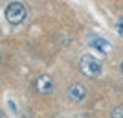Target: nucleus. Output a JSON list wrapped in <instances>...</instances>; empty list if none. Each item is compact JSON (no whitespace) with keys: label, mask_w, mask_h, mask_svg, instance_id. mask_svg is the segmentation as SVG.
Here are the masks:
<instances>
[{"label":"nucleus","mask_w":123,"mask_h":118,"mask_svg":"<svg viewBox=\"0 0 123 118\" xmlns=\"http://www.w3.org/2000/svg\"><path fill=\"white\" fill-rule=\"evenodd\" d=\"M4 15H6V21L9 22V24L17 26V24H20V22L26 21L28 9H26V6L22 2H9L7 7H6V11H4Z\"/></svg>","instance_id":"f257e3e1"},{"label":"nucleus","mask_w":123,"mask_h":118,"mask_svg":"<svg viewBox=\"0 0 123 118\" xmlns=\"http://www.w3.org/2000/svg\"><path fill=\"white\" fill-rule=\"evenodd\" d=\"M79 70H81L83 76H86V77H98L103 68H101V63L98 59H94V56L85 54L81 57V61H79Z\"/></svg>","instance_id":"f03ea898"},{"label":"nucleus","mask_w":123,"mask_h":118,"mask_svg":"<svg viewBox=\"0 0 123 118\" xmlns=\"http://www.w3.org/2000/svg\"><path fill=\"white\" fill-rule=\"evenodd\" d=\"M68 98L74 103H81L86 98V87L83 83H72L70 89H68Z\"/></svg>","instance_id":"7ed1b4c3"},{"label":"nucleus","mask_w":123,"mask_h":118,"mask_svg":"<svg viewBox=\"0 0 123 118\" xmlns=\"http://www.w3.org/2000/svg\"><path fill=\"white\" fill-rule=\"evenodd\" d=\"M35 89H37V92H41V94H50L53 90V79H51V76L41 74L35 79Z\"/></svg>","instance_id":"20e7f679"},{"label":"nucleus","mask_w":123,"mask_h":118,"mask_svg":"<svg viewBox=\"0 0 123 118\" xmlns=\"http://www.w3.org/2000/svg\"><path fill=\"white\" fill-rule=\"evenodd\" d=\"M90 46L99 50L101 54L110 52V42H108L107 39H103V37H94V39H90Z\"/></svg>","instance_id":"39448f33"},{"label":"nucleus","mask_w":123,"mask_h":118,"mask_svg":"<svg viewBox=\"0 0 123 118\" xmlns=\"http://www.w3.org/2000/svg\"><path fill=\"white\" fill-rule=\"evenodd\" d=\"M112 118H123V105H116L112 109V113H110Z\"/></svg>","instance_id":"423d86ee"},{"label":"nucleus","mask_w":123,"mask_h":118,"mask_svg":"<svg viewBox=\"0 0 123 118\" xmlns=\"http://www.w3.org/2000/svg\"><path fill=\"white\" fill-rule=\"evenodd\" d=\"M118 33H119V35H123V17H119V19H118Z\"/></svg>","instance_id":"0eeeda50"},{"label":"nucleus","mask_w":123,"mask_h":118,"mask_svg":"<svg viewBox=\"0 0 123 118\" xmlns=\"http://www.w3.org/2000/svg\"><path fill=\"white\" fill-rule=\"evenodd\" d=\"M119 72H121V76H123V61H121V65H119Z\"/></svg>","instance_id":"6e6552de"},{"label":"nucleus","mask_w":123,"mask_h":118,"mask_svg":"<svg viewBox=\"0 0 123 118\" xmlns=\"http://www.w3.org/2000/svg\"><path fill=\"white\" fill-rule=\"evenodd\" d=\"M0 65H2V54H0Z\"/></svg>","instance_id":"1a4fd4ad"}]
</instances>
